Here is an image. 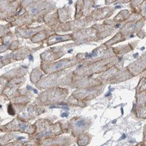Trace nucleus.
<instances>
[{"label":"nucleus","mask_w":146,"mask_h":146,"mask_svg":"<svg viewBox=\"0 0 146 146\" xmlns=\"http://www.w3.org/2000/svg\"><path fill=\"white\" fill-rule=\"evenodd\" d=\"M75 126L78 128H84L86 126V123L83 120H80V121H78L75 123Z\"/></svg>","instance_id":"f257e3e1"},{"label":"nucleus","mask_w":146,"mask_h":146,"mask_svg":"<svg viewBox=\"0 0 146 146\" xmlns=\"http://www.w3.org/2000/svg\"><path fill=\"white\" fill-rule=\"evenodd\" d=\"M96 54H97V53H96V50H95V51L92 52V53H91V54H88V53H87V54L86 55V58H91V57L96 56Z\"/></svg>","instance_id":"f03ea898"},{"label":"nucleus","mask_w":146,"mask_h":146,"mask_svg":"<svg viewBox=\"0 0 146 146\" xmlns=\"http://www.w3.org/2000/svg\"><path fill=\"white\" fill-rule=\"evenodd\" d=\"M8 111H9V113H10V115H14L13 110V108H12V109H11V106H9Z\"/></svg>","instance_id":"7ed1b4c3"},{"label":"nucleus","mask_w":146,"mask_h":146,"mask_svg":"<svg viewBox=\"0 0 146 146\" xmlns=\"http://www.w3.org/2000/svg\"><path fill=\"white\" fill-rule=\"evenodd\" d=\"M69 114L67 113H63V114H62V117H68Z\"/></svg>","instance_id":"20e7f679"},{"label":"nucleus","mask_w":146,"mask_h":146,"mask_svg":"<svg viewBox=\"0 0 146 146\" xmlns=\"http://www.w3.org/2000/svg\"><path fill=\"white\" fill-rule=\"evenodd\" d=\"M62 63H59V64H58L56 65V67H55V68L56 69H57V68H58V67H60V66H62Z\"/></svg>","instance_id":"39448f33"},{"label":"nucleus","mask_w":146,"mask_h":146,"mask_svg":"<svg viewBox=\"0 0 146 146\" xmlns=\"http://www.w3.org/2000/svg\"><path fill=\"white\" fill-rule=\"evenodd\" d=\"M56 40H58V41H61V40H63V38H62V37H57Z\"/></svg>","instance_id":"423d86ee"},{"label":"nucleus","mask_w":146,"mask_h":146,"mask_svg":"<svg viewBox=\"0 0 146 146\" xmlns=\"http://www.w3.org/2000/svg\"><path fill=\"white\" fill-rule=\"evenodd\" d=\"M30 59H31V60H33V57H32V56H30Z\"/></svg>","instance_id":"0eeeda50"},{"label":"nucleus","mask_w":146,"mask_h":146,"mask_svg":"<svg viewBox=\"0 0 146 146\" xmlns=\"http://www.w3.org/2000/svg\"><path fill=\"white\" fill-rule=\"evenodd\" d=\"M34 91H35V93H37V91H36V90H34Z\"/></svg>","instance_id":"6e6552de"},{"label":"nucleus","mask_w":146,"mask_h":146,"mask_svg":"<svg viewBox=\"0 0 146 146\" xmlns=\"http://www.w3.org/2000/svg\"><path fill=\"white\" fill-rule=\"evenodd\" d=\"M110 94H107L105 96H110Z\"/></svg>","instance_id":"1a4fd4ad"}]
</instances>
